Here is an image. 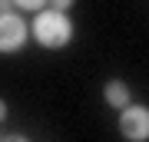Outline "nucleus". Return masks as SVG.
<instances>
[{
    "mask_svg": "<svg viewBox=\"0 0 149 142\" xmlns=\"http://www.w3.org/2000/svg\"><path fill=\"white\" fill-rule=\"evenodd\" d=\"M73 20H70L66 13L53 10V7H47V10H40L37 17L30 20V37L40 43V46L47 50H63L70 46V40H73Z\"/></svg>",
    "mask_w": 149,
    "mask_h": 142,
    "instance_id": "f257e3e1",
    "label": "nucleus"
},
{
    "mask_svg": "<svg viewBox=\"0 0 149 142\" xmlns=\"http://www.w3.org/2000/svg\"><path fill=\"white\" fill-rule=\"evenodd\" d=\"M30 40V23L20 13H0V53H20Z\"/></svg>",
    "mask_w": 149,
    "mask_h": 142,
    "instance_id": "f03ea898",
    "label": "nucleus"
},
{
    "mask_svg": "<svg viewBox=\"0 0 149 142\" xmlns=\"http://www.w3.org/2000/svg\"><path fill=\"white\" fill-rule=\"evenodd\" d=\"M119 136L126 142H149V106L129 103L119 109Z\"/></svg>",
    "mask_w": 149,
    "mask_h": 142,
    "instance_id": "7ed1b4c3",
    "label": "nucleus"
},
{
    "mask_svg": "<svg viewBox=\"0 0 149 142\" xmlns=\"http://www.w3.org/2000/svg\"><path fill=\"white\" fill-rule=\"evenodd\" d=\"M103 99H106L113 109H126V106L133 103V93H129V86L123 83V79H109V83L103 86Z\"/></svg>",
    "mask_w": 149,
    "mask_h": 142,
    "instance_id": "20e7f679",
    "label": "nucleus"
},
{
    "mask_svg": "<svg viewBox=\"0 0 149 142\" xmlns=\"http://www.w3.org/2000/svg\"><path fill=\"white\" fill-rule=\"evenodd\" d=\"M47 3H50V0H13L17 10H27V13H40V10H47Z\"/></svg>",
    "mask_w": 149,
    "mask_h": 142,
    "instance_id": "39448f33",
    "label": "nucleus"
},
{
    "mask_svg": "<svg viewBox=\"0 0 149 142\" xmlns=\"http://www.w3.org/2000/svg\"><path fill=\"white\" fill-rule=\"evenodd\" d=\"M73 3H76V0H50V7H53V10H60V13H66Z\"/></svg>",
    "mask_w": 149,
    "mask_h": 142,
    "instance_id": "423d86ee",
    "label": "nucleus"
},
{
    "mask_svg": "<svg viewBox=\"0 0 149 142\" xmlns=\"http://www.w3.org/2000/svg\"><path fill=\"white\" fill-rule=\"evenodd\" d=\"M0 142H30V139H27V136H17V132H13V136H3Z\"/></svg>",
    "mask_w": 149,
    "mask_h": 142,
    "instance_id": "0eeeda50",
    "label": "nucleus"
},
{
    "mask_svg": "<svg viewBox=\"0 0 149 142\" xmlns=\"http://www.w3.org/2000/svg\"><path fill=\"white\" fill-rule=\"evenodd\" d=\"M13 10V0H0V13H10Z\"/></svg>",
    "mask_w": 149,
    "mask_h": 142,
    "instance_id": "6e6552de",
    "label": "nucleus"
},
{
    "mask_svg": "<svg viewBox=\"0 0 149 142\" xmlns=\"http://www.w3.org/2000/svg\"><path fill=\"white\" fill-rule=\"evenodd\" d=\"M3 119H7V103L0 99V122H3Z\"/></svg>",
    "mask_w": 149,
    "mask_h": 142,
    "instance_id": "1a4fd4ad",
    "label": "nucleus"
}]
</instances>
